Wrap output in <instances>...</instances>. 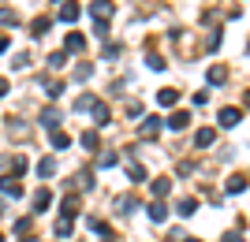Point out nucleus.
<instances>
[{
	"label": "nucleus",
	"mask_w": 250,
	"mask_h": 242,
	"mask_svg": "<svg viewBox=\"0 0 250 242\" xmlns=\"http://www.w3.org/2000/svg\"><path fill=\"white\" fill-rule=\"evenodd\" d=\"M112 11H116L112 0H94V4H90V15H94L97 22H108V19H112Z\"/></svg>",
	"instance_id": "nucleus-1"
},
{
	"label": "nucleus",
	"mask_w": 250,
	"mask_h": 242,
	"mask_svg": "<svg viewBox=\"0 0 250 242\" xmlns=\"http://www.w3.org/2000/svg\"><path fill=\"white\" fill-rule=\"evenodd\" d=\"M217 119H220V127H228V130H231L235 123H243V108H235V105H224Z\"/></svg>",
	"instance_id": "nucleus-2"
},
{
	"label": "nucleus",
	"mask_w": 250,
	"mask_h": 242,
	"mask_svg": "<svg viewBox=\"0 0 250 242\" xmlns=\"http://www.w3.org/2000/svg\"><path fill=\"white\" fill-rule=\"evenodd\" d=\"M206 82L209 86H224L228 82V67H224V63H213V67L206 71Z\"/></svg>",
	"instance_id": "nucleus-3"
},
{
	"label": "nucleus",
	"mask_w": 250,
	"mask_h": 242,
	"mask_svg": "<svg viewBox=\"0 0 250 242\" xmlns=\"http://www.w3.org/2000/svg\"><path fill=\"white\" fill-rule=\"evenodd\" d=\"M165 127L179 134V130H187V127H190V116H187V112H172V116L165 119Z\"/></svg>",
	"instance_id": "nucleus-4"
},
{
	"label": "nucleus",
	"mask_w": 250,
	"mask_h": 242,
	"mask_svg": "<svg viewBox=\"0 0 250 242\" xmlns=\"http://www.w3.org/2000/svg\"><path fill=\"white\" fill-rule=\"evenodd\" d=\"M157 105H165V108H176V105H179V90H172V86L157 90Z\"/></svg>",
	"instance_id": "nucleus-5"
},
{
	"label": "nucleus",
	"mask_w": 250,
	"mask_h": 242,
	"mask_svg": "<svg viewBox=\"0 0 250 242\" xmlns=\"http://www.w3.org/2000/svg\"><path fill=\"white\" fill-rule=\"evenodd\" d=\"M79 15H83V8H79L75 0H67V4H63V8L56 11V19H60V22H75V19H79Z\"/></svg>",
	"instance_id": "nucleus-6"
},
{
	"label": "nucleus",
	"mask_w": 250,
	"mask_h": 242,
	"mask_svg": "<svg viewBox=\"0 0 250 242\" xmlns=\"http://www.w3.org/2000/svg\"><path fill=\"white\" fill-rule=\"evenodd\" d=\"M63 53H86V37L83 34H67V41H63Z\"/></svg>",
	"instance_id": "nucleus-7"
},
{
	"label": "nucleus",
	"mask_w": 250,
	"mask_h": 242,
	"mask_svg": "<svg viewBox=\"0 0 250 242\" xmlns=\"http://www.w3.org/2000/svg\"><path fill=\"white\" fill-rule=\"evenodd\" d=\"M0 190H4L8 198H19V194H22V186H19V179H15V175H0Z\"/></svg>",
	"instance_id": "nucleus-8"
},
{
	"label": "nucleus",
	"mask_w": 250,
	"mask_h": 242,
	"mask_svg": "<svg viewBox=\"0 0 250 242\" xmlns=\"http://www.w3.org/2000/svg\"><path fill=\"white\" fill-rule=\"evenodd\" d=\"M161 123H165V119H157V116H146V119H142V127H138V134H142V138H153L157 130H161Z\"/></svg>",
	"instance_id": "nucleus-9"
},
{
	"label": "nucleus",
	"mask_w": 250,
	"mask_h": 242,
	"mask_svg": "<svg viewBox=\"0 0 250 242\" xmlns=\"http://www.w3.org/2000/svg\"><path fill=\"white\" fill-rule=\"evenodd\" d=\"M149 190H153V198L161 201V198H168V194H172V179H165V175H161V179H153L149 183Z\"/></svg>",
	"instance_id": "nucleus-10"
},
{
	"label": "nucleus",
	"mask_w": 250,
	"mask_h": 242,
	"mask_svg": "<svg viewBox=\"0 0 250 242\" xmlns=\"http://www.w3.org/2000/svg\"><path fill=\"white\" fill-rule=\"evenodd\" d=\"M213 142H217V130H213V127H202L198 134H194V146H198V149L213 146Z\"/></svg>",
	"instance_id": "nucleus-11"
},
{
	"label": "nucleus",
	"mask_w": 250,
	"mask_h": 242,
	"mask_svg": "<svg viewBox=\"0 0 250 242\" xmlns=\"http://www.w3.org/2000/svg\"><path fill=\"white\" fill-rule=\"evenodd\" d=\"M42 127H49V130H60V108H45V112H42Z\"/></svg>",
	"instance_id": "nucleus-12"
},
{
	"label": "nucleus",
	"mask_w": 250,
	"mask_h": 242,
	"mask_svg": "<svg viewBox=\"0 0 250 242\" xmlns=\"http://www.w3.org/2000/svg\"><path fill=\"white\" fill-rule=\"evenodd\" d=\"M146 212H149V220H153V223H165L168 220V205H165V201H153Z\"/></svg>",
	"instance_id": "nucleus-13"
},
{
	"label": "nucleus",
	"mask_w": 250,
	"mask_h": 242,
	"mask_svg": "<svg viewBox=\"0 0 250 242\" xmlns=\"http://www.w3.org/2000/svg\"><path fill=\"white\" fill-rule=\"evenodd\" d=\"M116 209L124 212V216H131V212H135V209H138V201H135V198H131V194H120V198H116Z\"/></svg>",
	"instance_id": "nucleus-14"
},
{
	"label": "nucleus",
	"mask_w": 250,
	"mask_h": 242,
	"mask_svg": "<svg viewBox=\"0 0 250 242\" xmlns=\"http://www.w3.org/2000/svg\"><path fill=\"white\" fill-rule=\"evenodd\" d=\"M71 227H75V216H60L52 231H56V239H67V235H71Z\"/></svg>",
	"instance_id": "nucleus-15"
},
{
	"label": "nucleus",
	"mask_w": 250,
	"mask_h": 242,
	"mask_svg": "<svg viewBox=\"0 0 250 242\" xmlns=\"http://www.w3.org/2000/svg\"><path fill=\"white\" fill-rule=\"evenodd\" d=\"M49 26H52V19H49V15H42V19L30 22V34H34V37H45V34H49Z\"/></svg>",
	"instance_id": "nucleus-16"
},
{
	"label": "nucleus",
	"mask_w": 250,
	"mask_h": 242,
	"mask_svg": "<svg viewBox=\"0 0 250 242\" xmlns=\"http://www.w3.org/2000/svg\"><path fill=\"white\" fill-rule=\"evenodd\" d=\"M49 201H52V194H49V190H38L30 205H34V212H45V209H49Z\"/></svg>",
	"instance_id": "nucleus-17"
},
{
	"label": "nucleus",
	"mask_w": 250,
	"mask_h": 242,
	"mask_svg": "<svg viewBox=\"0 0 250 242\" xmlns=\"http://www.w3.org/2000/svg\"><path fill=\"white\" fill-rule=\"evenodd\" d=\"M49 142H52V149H67L71 146V138L63 134V130H49Z\"/></svg>",
	"instance_id": "nucleus-18"
},
{
	"label": "nucleus",
	"mask_w": 250,
	"mask_h": 242,
	"mask_svg": "<svg viewBox=\"0 0 250 242\" xmlns=\"http://www.w3.org/2000/svg\"><path fill=\"white\" fill-rule=\"evenodd\" d=\"M90 116H94V123H97V127H104V123H108V108H104L101 101H97V105L90 108Z\"/></svg>",
	"instance_id": "nucleus-19"
},
{
	"label": "nucleus",
	"mask_w": 250,
	"mask_h": 242,
	"mask_svg": "<svg viewBox=\"0 0 250 242\" xmlns=\"http://www.w3.org/2000/svg\"><path fill=\"white\" fill-rule=\"evenodd\" d=\"M224 190H228V194H243V190H247V179H243V175H231V179L224 183Z\"/></svg>",
	"instance_id": "nucleus-20"
},
{
	"label": "nucleus",
	"mask_w": 250,
	"mask_h": 242,
	"mask_svg": "<svg viewBox=\"0 0 250 242\" xmlns=\"http://www.w3.org/2000/svg\"><path fill=\"white\" fill-rule=\"evenodd\" d=\"M176 209H179V216H194V209H198V201H194V198H183V201L176 205Z\"/></svg>",
	"instance_id": "nucleus-21"
},
{
	"label": "nucleus",
	"mask_w": 250,
	"mask_h": 242,
	"mask_svg": "<svg viewBox=\"0 0 250 242\" xmlns=\"http://www.w3.org/2000/svg\"><path fill=\"white\" fill-rule=\"evenodd\" d=\"M52 171H56V160H52V157H45L42 164H38V175H42V179H49Z\"/></svg>",
	"instance_id": "nucleus-22"
},
{
	"label": "nucleus",
	"mask_w": 250,
	"mask_h": 242,
	"mask_svg": "<svg viewBox=\"0 0 250 242\" xmlns=\"http://www.w3.org/2000/svg\"><path fill=\"white\" fill-rule=\"evenodd\" d=\"M63 63H67V53H63V49H60V53H49V67H52V71H60Z\"/></svg>",
	"instance_id": "nucleus-23"
},
{
	"label": "nucleus",
	"mask_w": 250,
	"mask_h": 242,
	"mask_svg": "<svg viewBox=\"0 0 250 242\" xmlns=\"http://www.w3.org/2000/svg\"><path fill=\"white\" fill-rule=\"evenodd\" d=\"M127 175H131L135 183H142L146 179V168H142V164H127Z\"/></svg>",
	"instance_id": "nucleus-24"
},
{
	"label": "nucleus",
	"mask_w": 250,
	"mask_h": 242,
	"mask_svg": "<svg viewBox=\"0 0 250 242\" xmlns=\"http://www.w3.org/2000/svg\"><path fill=\"white\" fill-rule=\"evenodd\" d=\"M146 63H149V71H165V67H168V63L161 60L157 53H149V56H146Z\"/></svg>",
	"instance_id": "nucleus-25"
},
{
	"label": "nucleus",
	"mask_w": 250,
	"mask_h": 242,
	"mask_svg": "<svg viewBox=\"0 0 250 242\" xmlns=\"http://www.w3.org/2000/svg\"><path fill=\"white\" fill-rule=\"evenodd\" d=\"M90 74H94V63H79V71H75V78H79V82H86Z\"/></svg>",
	"instance_id": "nucleus-26"
},
{
	"label": "nucleus",
	"mask_w": 250,
	"mask_h": 242,
	"mask_svg": "<svg viewBox=\"0 0 250 242\" xmlns=\"http://www.w3.org/2000/svg\"><path fill=\"white\" fill-rule=\"evenodd\" d=\"M217 49H220V30H213L209 41H206V53H217Z\"/></svg>",
	"instance_id": "nucleus-27"
},
{
	"label": "nucleus",
	"mask_w": 250,
	"mask_h": 242,
	"mask_svg": "<svg viewBox=\"0 0 250 242\" xmlns=\"http://www.w3.org/2000/svg\"><path fill=\"white\" fill-rule=\"evenodd\" d=\"M86 227H90V231H94V235H108V223H104V220H90V223H86Z\"/></svg>",
	"instance_id": "nucleus-28"
},
{
	"label": "nucleus",
	"mask_w": 250,
	"mask_h": 242,
	"mask_svg": "<svg viewBox=\"0 0 250 242\" xmlns=\"http://www.w3.org/2000/svg\"><path fill=\"white\" fill-rule=\"evenodd\" d=\"M83 149H97V130H86L83 134Z\"/></svg>",
	"instance_id": "nucleus-29"
},
{
	"label": "nucleus",
	"mask_w": 250,
	"mask_h": 242,
	"mask_svg": "<svg viewBox=\"0 0 250 242\" xmlns=\"http://www.w3.org/2000/svg\"><path fill=\"white\" fill-rule=\"evenodd\" d=\"M45 93H49V97H52V101H56V97H60V93H63V82H49V86H45Z\"/></svg>",
	"instance_id": "nucleus-30"
},
{
	"label": "nucleus",
	"mask_w": 250,
	"mask_h": 242,
	"mask_svg": "<svg viewBox=\"0 0 250 242\" xmlns=\"http://www.w3.org/2000/svg\"><path fill=\"white\" fill-rule=\"evenodd\" d=\"M116 160H120V157H116V153H104V157H101V160H97V164H101V168H112Z\"/></svg>",
	"instance_id": "nucleus-31"
},
{
	"label": "nucleus",
	"mask_w": 250,
	"mask_h": 242,
	"mask_svg": "<svg viewBox=\"0 0 250 242\" xmlns=\"http://www.w3.org/2000/svg\"><path fill=\"white\" fill-rule=\"evenodd\" d=\"M120 56V45H104V60H116Z\"/></svg>",
	"instance_id": "nucleus-32"
},
{
	"label": "nucleus",
	"mask_w": 250,
	"mask_h": 242,
	"mask_svg": "<svg viewBox=\"0 0 250 242\" xmlns=\"http://www.w3.org/2000/svg\"><path fill=\"white\" fill-rule=\"evenodd\" d=\"M94 34L97 37H108V22H94Z\"/></svg>",
	"instance_id": "nucleus-33"
},
{
	"label": "nucleus",
	"mask_w": 250,
	"mask_h": 242,
	"mask_svg": "<svg viewBox=\"0 0 250 242\" xmlns=\"http://www.w3.org/2000/svg\"><path fill=\"white\" fill-rule=\"evenodd\" d=\"M220 242H243V235H239V231H228V235H224Z\"/></svg>",
	"instance_id": "nucleus-34"
},
{
	"label": "nucleus",
	"mask_w": 250,
	"mask_h": 242,
	"mask_svg": "<svg viewBox=\"0 0 250 242\" xmlns=\"http://www.w3.org/2000/svg\"><path fill=\"white\" fill-rule=\"evenodd\" d=\"M8 49H11V37H8V34H0V53H8Z\"/></svg>",
	"instance_id": "nucleus-35"
},
{
	"label": "nucleus",
	"mask_w": 250,
	"mask_h": 242,
	"mask_svg": "<svg viewBox=\"0 0 250 242\" xmlns=\"http://www.w3.org/2000/svg\"><path fill=\"white\" fill-rule=\"evenodd\" d=\"M8 97V78H0V101Z\"/></svg>",
	"instance_id": "nucleus-36"
},
{
	"label": "nucleus",
	"mask_w": 250,
	"mask_h": 242,
	"mask_svg": "<svg viewBox=\"0 0 250 242\" xmlns=\"http://www.w3.org/2000/svg\"><path fill=\"white\" fill-rule=\"evenodd\" d=\"M247 105H250V90H247Z\"/></svg>",
	"instance_id": "nucleus-37"
},
{
	"label": "nucleus",
	"mask_w": 250,
	"mask_h": 242,
	"mask_svg": "<svg viewBox=\"0 0 250 242\" xmlns=\"http://www.w3.org/2000/svg\"><path fill=\"white\" fill-rule=\"evenodd\" d=\"M187 242H198V239H187Z\"/></svg>",
	"instance_id": "nucleus-38"
},
{
	"label": "nucleus",
	"mask_w": 250,
	"mask_h": 242,
	"mask_svg": "<svg viewBox=\"0 0 250 242\" xmlns=\"http://www.w3.org/2000/svg\"><path fill=\"white\" fill-rule=\"evenodd\" d=\"M0 242H4V235H0Z\"/></svg>",
	"instance_id": "nucleus-39"
}]
</instances>
